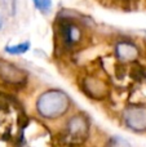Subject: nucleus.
Segmentation results:
<instances>
[{"label": "nucleus", "instance_id": "nucleus-5", "mask_svg": "<svg viewBox=\"0 0 146 147\" xmlns=\"http://www.w3.org/2000/svg\"><path fill=\"white\" fill-rule=\"evenodd\" d=\"M28 47H30V43H21L17 44V45H12V47H7L5 48V52L9 54H22L25 52H27Z\"/></svg>", "mask_w": 146, "mask_h": 147}, {"label": "nucleus", "instance_id": "nucleus-2", "mask_svg": "<svg viewBox=\"0 0 146 147\" xmlns=\"http://www.w3.org/2000/svg\"><path fill=\"white\" fill-rule=\"evenodd\" d=\"M124 121L127 127L136 132L146 130V109L131 107L124 112Z\"/></svg>", "mask_w": 146, "mask_h": 147}, {"label": "nucleus", "instance_id": "nucleus-7", "mask_svg": "<svg viewBox=\"0 0 146 147\" xmlns=\"http://www.w3.org/2000/svg\"><path fill=\"white\" fill-rule=\"evenodd\" d=\"M1 27H3V18H1V16H0V30H1Z\"/></svg>", "mask_w": 146, "mask_h": 147}, {"label": "nucleus", "instance_id": "nucleus-1", "mask_svg": "<svg viewBox=\"0 0 146 147\" xmlns=\"http://www.w3.org/2000/svg\"><path fill=\"white\" fill-rule=\"evenodd\" d=\"M70 99L61 90H48L39 97L36 109L39 114L47 119H57L67 111Z\"/></svg>", "mask_w": 146, "mask_h": 147}, {"label": "nucleus", "instance_id": "nucleus-6", "mask_svg": "<svg viewBox=\"0 0 146 147\" xmlns=\"http://www.w3.org/2000/svg\"><path fill=\"white\" fill-rule=\"evenodd\" d=\"M34 5L38 8L40 12H49L52 8V0H32Z\"/></svg>", "mask_w": 146, "mask_h": 147}, {"label": "nucleus", "instance_id": "nucleus-4", "mask_svg": "<svg viewBox=\"0 0 146 147\" xmlns=\"http://www.w3.org/2000/svg\"><path fill=\"white\" fill-rule=\"evenodd\" d=\"M62 35H64L65 43L67 44H75L82 38V31L74 23H66L62 27Z\"/></svg>", "mask_w": 146, "mask_h": 147}, {"label": "nucleus", "instance_id": "nucleus-3", "mask_svg": "<svg viewBox=\"0 0 146 147\" xmlns=\"http://www.w3.org/2000/svg\"><path fill=\"white\" fill-rule=\"evenodd\" d=\"M139 54L137 48L133 44L129 43H120L116 45V56L122 61H132Z\"/></svg>", "mask_w": 146, "mask_h": 147}]
</instances>
